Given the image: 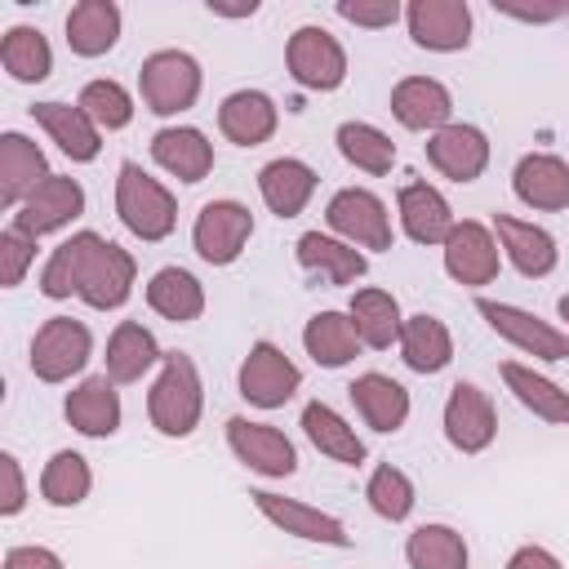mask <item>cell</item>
I'll use <instances>...</instances> for the list:
<instances>
[{
	"mask_svg": "<svg viewBox=\"0 0 569 569\" xmlns=\"http://www.w3.org/2000/svg\"><path fill=\"white\" fill-rule=\"evenodd\" d=\"M93 356V333L71 316H49L31 338V373L40 382H67Z\"/></svg>",
	"mask_w": 569,
	"mask_h": 569,
	"instance_id": "obj_9",
	"label": "cell"
},
{
	"mask_svg": "<svg viewBox=\"0 0 569 569\" xmlns=\"http://www.w3.org/2000/svg\"><path fill=\"white\" fill-rule=\"evenodd\" d=\"M405 560H409V569H467L471 551H467V538L453 525L431 520V525H418L405 538Z\"/></svg>",
	"mask_w": 569,
	"mask_h": 569,
	"instance_id": "obj_39",
	"label": "cell"
},
{
	"mask_svg": "<svg viewBox=\"0 0 569 569\" xmlns=\"http://www.w3.org/2000/svg\"><path fill=\"white\" fill-rule=\"evenodd\" d=\"M200 62L187 49H156L138 67V98L151 116H182L200 98Z\"/></svg>",
	"mask_w": 569,
	"mask_h": 569,
	"instance_id": "obj_4",
	"label": "cell"
},
{
	"mask_svg": "<svg viewBox=\"0 0 569 569\" xmlns=\"http://www.w3.org/2000/svg\"><path fill=\"white\" fill-rule=\"evenodd\" d=\"M89 489H93V471H89V458L76 449H58L40 471V498L49 507H80Z\"/></svg>",
	"mask_w": 569,
	"mask_h": 569,
	"instance_id": "obj_41",
	"label": "cell"
},
{
	"mask_svg": "<svg viewBox=\"0 0 569 569\" xmlns=\"http://www.w3.org/2000/svg\"><path fill=\"white\" fill-rule=\"evenodd\" d=\"M445 253V271L453 284L462 289H480V284H493L498 280V267H502V249H498V236L476 222V218H462L453 222L449 240L440 244Z\"/></svg>",
	"mask_w": 569,
	"mask_h": 569,
	"instance_id": "obj_10",
	"label": "cell"
},
{
	"mask_svg": "<svg viewBox=\"0 0 569 569\" xmlns=\"http://www.w3.org/2000/svg\"><path fill=\"white\" fill-rule=\"evenodd\" d=\"M258 516L271 520L280 533L289 538H302V542H320V547H351V533L338 516L302 502V498H284V493H271V489H253L249 493Z\"/></svg>",
	"mask_w": 569,
	"mask_h": 569,
	"instance_id": "obj_12",
	"label": "cell"
},
{
	"mask_svg": "<svg viewBox=\"0 0 569 569\" xmlns=\"http://www.w3.org/2000/svg\"><path fill=\"white\" fill-rule=\"evenodd\" d=\"M476 311L516 351H525L533 360H569V333L556 329L551 320H542V316H533L516 302H493V298H476Z\"/></svg>",
	"mask_w": 569,
	"mask_h": 569,
	"instance_id": "obj_5",
	"label": "cell"
},
{
	"mask_svg": "<svg viewBox=\"0 0 569 569\" xmlns=\"http://www.w3.org/2000/svg\"><path fill=\"white\" fill-rule=\"evenodd\" d=\"M0 480H4L0 516H18L27 507V480H22V462L13 453H0Z\"/></svg>",
	"mask_w": 569,
	"mask_h": 569,
	"instance_id": "obj_46",
	"label": "cell"
},
{
	"mask_svg": "<svg viewBox=\"0 0 569 569\" xmlns=\"http://www.w3.org/2000/svg\"><path fill=\"white\" fill-rule=\"evenodd\" d=\"M445 440L458 453H485L498 436V409L489 400V391H480L476 382H453L449 400H445Z\"/></svg>",
	"mask_w": 569,
	"mask_h": 569,
	"instance_id": "obj_14",
	"label": "cell"
},
{
	"mask_svg": "<svg viewBox=\"0 0 569 569\" xmlns=\"http://www.w3.org/2000/svg\"><path fill=\"white\" fill-rule=\"evenodd\" d=\"M44 178H49L44 151H40L27 133L4 129V133H0V204H4V209H18Z\"/></svg>",
	"mask_w": 569,
	"mask_h": 569,
	"instance_id": "obj_27",
	"label": "cell"
},
{
	"mask_svg": "<svg viewBox=\"0 0 569 569\" xmlns=\"http://www.w3.org/2000/svg\"><path fill=\"white\" fill-rule=\"evenodd\" d=\"M80 213H84V187H80L76 178H67V173H49V178L13 209V222H9V227H18V231H27L31 240H40V236H49V231L71 227Z\"/></svg>",
	"mask_w": 569,
	"mask_h": 569,
	"instance_id": "obj_13",
	"label": "cell"
},
{
	"mask_svg": "<svg viewBox=\"0 0 569 569\" xmlns=\"http://www.w3.org/2000/svg\"><path fill=\"white\" fill-rule=\"evenodd\" d=\"M302 347L320 369H342L360 351V333L347 311H316L302 329Z\"/></svg>",
	"mask_w": 569,
	"mask_h": 569,
	"instance_id": "obj_37",
	"label": "cell"
},
{
	"mask_svg": "<svg viewBox=\"0 0 569 569\" xmlns=\"http://www.w3.org/2000/svg\"><path fill=\"white\" fill-rule=\"evenodd\" d=\"M116 213H120L124 231L147 240V244L164 240L178 227L173 191L160 178H151L138 160H120V169H116Z\"/></svg>",
	"mask_w": 569,
	"mask_h": 569,
	"instance_id": "obj_3",
	"label": "cell"
},
{
	"mask_svg": "<svg viewBox=\"0 0 569 569\" xmlns=\"http://www.w3.org/2000/svg\"><path fill=\"white\" fill-rule=\"evenodd\" d=\"M133 276H138V262L129 249H120L98 231H76L49 253L40 271V293L53 302L80 298L93 311H116L129 302Z\"/></svg>",
	"mask_w": 569,
	"mask_h": 569,
	"instance_id": "obj_1",
	"label": "cell"
},
{
	"mask_svg": "<svg viewBox=\"0 0 569 569\" xmlns=\"http://www.w3.org/2000/svg\"><path fill=\"white\" fill-rule=\"evenodd\" d=\"M36 124L49 133V142H58V151L76 164L98 160L102 151V129L80 111V102H36L31 107Z\"/></svg>",
	"mask_w": 569,
	"mask_h": 569,
	"instance_id": "obj_25",
	"label": "cell"
},
{
	"mask_svg": "<svg viewBox=\"0 0 569 569\" xmlns=\"http://www.w3.org/2000/svg\"><path fill=\"white\" fill-rule=\"evenodd\" d=\"M62 413H67V422H71L80 436L107 440V436L120 431V413H124V409H120L116 382H111L107 373H89V378H80V382L67 391Z\"/></svg>",
	"mask_w": 569,
	"mask_h": 569,
	"instance_id": "obj_21",
	"label": "cell"
},
{
	"mask_svg": "<svg viewBox=\"0 0 569 569\" xmlns=\"http://www.w3.org/2000/svg\"><path fill=\"white\" fill-rule=\"evenodd\" d=\"M356 333H360V347H373V351H387L391 342H400V329H405V316H400V302L396 293L387 289H356L351 293V307H347Z\"/></svg>",
	"mask_w": 569,
	"mask_h": 569,
	"instance_id": "obj_35",
	"label": "cell"
},
{
	"mask_svg": "<svg viewBox=\"0 0 569 569\" xmlns=\"http://www.w3.org/2000/svg\"><path fill=\"white\" fill-rule=\"evenodd\" d=\"M253 236V213L240 200H209L191 222V249L209 267H231Z\"/></svg>",
	"mask_w": 569,
	"mask_h": 569,
	"instance_id": "obj_7",
	"label": "cell"
},
{
	"mask_svg": "<svg viewBox=\"0 0 569 569\" xmlns=\"http://www.w3.org/2000/svg\"><path fill=\"white\" fill-rule=\"evenodd\" d=\"M276 124H280V111L262 89H236L218 107V129L236 147H262L276 133Z\"/></svg>",
	"mask_w": 569,
	"mask_h": 569,
	"instance_id": "obj_28",
	"label": "cell"
},
{
	"mask_svg": "<svg viewBox=\"0 0 569 569\" xmlns=\"http://www.w3.org/2000/svg\"><path fill=\"white\" fill-rule=\"evenodd\" d=\"M365 502H369V511H373L378 520L400 525V520H409L418 493H413V480H409L400 467L378 462V467L369 471V480H365Z\"/></svg>",
	"mask_w": 569,
	"mask_h": 569,
	"instance_id": "obj_42",
	"label": "cell"
},
{
	"mask_svg": "<svg viewBox=\"0 0 569 569\" xmlns=\"http://www.w3.org/2000/svg\"><path fill=\"white\" fill-rule=\"evenodd\" d=\"M325 222H329V231L338 236V240H347V244H356L360 253L365 249H391V213H387V204L373 196V191H365V187H342V191H333L329 196V204H325Z\"/></svg>",
	"mask_w": 569,
	"mask_h": 569,
	"instance_id": "obj_6",
	"label": "cell"
},
{
	"mask_svg": "<svg viewBox=\"0 0 569 569\" xmlns=\"http://www.w3.org/2000/svg\"><path fill=\"white\" fill-rule=\"evenodd\" d=\"M502 382L507 391L542 422H556V427H569V391L560 382H551L547 373H538L533 365H520V360H507L502 369Z\"/></svg>",
	"mask_w": 569,
	"mask_h": 569,
	"instance_id": "obj_34",
	"label": "cell"
},
{
	"mask_svg": "<svg viewBox=\"0 0 569 569\" xmlns=\"http://www.w3.org/2000/svg\"><path fill=\"white\" fill-rule=\"evenodd\" d=\"M147 307L169 325H191L204 316V284L187 267H160L147 280Z\"/></svg>",
	"mask_w": 569,
	"mask_h": 569,
	"instance_id": "obj_32",
	"label": "cell"
},
{
	"mask_svg": "<svg viewBox=\"0 0 569 569\" xmlns=\"http://www.w3.org/2000/svg\"><path fill=\"white\" fill-rule=\"evenodd\" d=\"M507 569H565V565H560L547 547H533V542H529V547H516V551H511Z\"/></svg>",
	"mask_w": 569,
	"mask_h": 569,
	"instance_id": "obj_49",
	"label": "cell"
},
{
	"mask_svg": "<svg viewBox=\"0 0 569 569\" xmlns=\"http://www.w3.org/2000/svg\"><path fill=\"white\" fill-rule=\"evenodd\" d=\"M293 258H298L302 271L320 276V280L333 284V289L356 284V280L369 271V258H365L356 244H347V240H338V236H325V231H302L298 244H293Z\"/></svg>",
	"mask_w": 569,
	"mask_h": 569,
	"instance_id": "obj_24",
	"label": "cell"
},
{
	"mask_svg": "<svg viewBox=\"0 0 569 569\" xmlns=\"http://www.w3.org/2000/svg\"><path fill=\"white\" fill-rule=\"evenodd\" d=\"M493 9L502 18H516V22H560L569 18V4L565 0H547V4H516V0H493Z\"/></svg>",
	"mask_w": 569,
	"mask_h": 569,
	"instance_id": "obj_47",
	"label": "cell"
},
{
	"mask_svg": "<svg viewBox=\"0 0 569 569\" xmlns=\"http://www.w3.org/2000/svg\"><path fill=\"white\" fill-rule=\"evenodd\" d=\"M391 116L413 133H436L453 124V93L436 76H405L391 89Z\"/></svg>",
	"mask_w": 569,
	"mask_h": 569,
	"instance_id": "obj_20",
	"label": "cell"
},
{
	"mask_svg": "<svg viewBox=\"0 0 569 569\" xmlns=\"http://www.w3.org/2000/svg\"><path fill=\"white\" fill-rule=\"evenodd\" d=\"M427 164L449 182H476L489 169V138L476 124H445L427 138Z\"/></svg>",
	"mask_w": 569,
	"mask_h": 569,
	"instance_id": "obj_17",
	"label": "cell"
},
{
	"mask_svg": "<svg viewBox=\"0 0 569 569\" xmlns=\"http://www.w3.org/2000/svg\"><path fill=\"white\" fill-rule=\"evenodd\" d=\"M333 142H338L342 160H347L351 169H360V173L382 178V173H391V164H396V142H391V133H382V129L369 124V120H342L338 133H333Z\"/></svg>",
	"mask_w": 569,
	"mask_h": 569,
	"instance_id": "obj_38",
	"label": "cell"
},
{
	"mask_svg": "<svg viewBox=\"0 0 569 569\" xmlns=\"http://www.w3.org/2000/svg\"><path fill=\"white\" fill-rule=\"evenodd\" d=\"M302 431H307V440H311L325 458H333V462H342V467H360V462L369 458V449H365V440L356 436V427H351L333 405H325V400H311V405L302 409Z\"/></svg>",
	"mask_w": 569,
	"mask_h": 569,
	"instance_id": "obj_33",
	"label": "cell"
},
{
	"mask_svg": "<svg viewBox=\"0 0 569 569\" xmlns=\"http://www.w3.org/2000/svg\"><path fill=\"white\" fill-rule=\"evenodd\" d=\"M120 40V4L116 0H80L67 13V49L76 58H102Z\"/></svg>",
	"mask_w": 569,
	"mask_h": 569,
	"instance_id": "obj_31",
	"label": "cell"
},
{
	"mask_svg": "<svg viewBox=\"0 0 569 569\" xmlns=\"http://www.w3.org/2000/svg\"><path fill=\"white\" fill-rule=\"evenodd\" d=\"M76 102H80V111H84L102 133H116V129H124V124L133 120V98H129V89H124L120 80H89Z\"/></svg>",
	"mask_w": 569,
	"mask_h": 569,
	"instance_id": "obj_43",
	"label": "cell"
},
{
	"mask_svg": "<svg viewBox=\"0 0 569 569\" xmlns=\"http://www.w3.org/2000/svg\"><path fill=\"white\" fill-rule=\"evenodd\" d=\"M200 413H204V382H200L196 360L187 351H164V365L147 391L151 427L169 440H182L200 427Z\"/></svg>",
	"mask_w": 569,
	"mask_h": 569,
	"instance_id": "obj_2",
	"label": "cell"
},
{
	"mask_svg": "<svg viewBox=\"0 0 569 569\" xmlns=\"http://www.w3.org/2000/svg\"><path fill=\"white\" fill-rule=\"evenodd\" d=\"M405 22L418 49L458 53L471 44V4L467 0H409Z\"/></svg>",
	"mask_w": 569,
	"mask_h": 569,
	"instance_id": "obj_16",
	"label": "cell"
},
{
	"mask_svg": "<svg viewBox=\"0 0 569 569\" xmlns=\"http://www.w3.org/2000/svg\"><path fill=\"white\" fill-rule=\"evenodd\" d=\"M289 76L311 93H333L347 80V49L325 27H298L284 44Z\"/></svg>",
	"mask_w": 569,
	"mask_h": 569,
	"instance_id": "obj_8",
	"label": "cell"
},
{
	"mask_svg": "<svg viewBox=\"0 0 569 569\" xmlns=\"http://www.w3.org/2000/svg\"><path fill=\"white\" fill-rule=\"evenodd\" d=\"M107 378L120 382H142V373H151L156 365H164V351L156 342V333L138 320H120L107 338Z\"/></svg>",
	"mask_w": 569,
	"mask_h": 569,
	"instance_id": "obj_29",
	"label": "cell"
},
{
	"mask_svg": "<svg viewBox=\"0 0 569 569\" xmlns=\"http://www.w3.org/2000/svg\"><path fill=\"white\" fill-rule=\"evenodd\" d=\"M31 262H36V240L27 231H18V227H4L0 231V284L18 289L22 276L31 271Z\"/></svg>",
	"mask_w": 569,
	"mask_h": 569,
	"instance_id": "obj_44",
	"label": "cell"
},
{
	"mask_svg": "<svg viewBox=\"0 0 569 569\" xmlns=\"http://www.w3.org/2000/svg\"><path fill=\"white\" fill-rule=\"evenodd\" d=\"M556 311H560V320H565V333H569V293H560V302H556Z\"/></svg>",
	"mask_w": 569,
	"mask_h": 569,
	"instance_id": "obj_51",
	"label": "cell"
},
{
	"mask_svg": "<svg viewBox=\"0 0 569 569\" xmlns=\"http://www.w3.org/2000/svg\"><path fill=\"white\" fill-rule=\"evenodd\" d=\"M511 191L525 209H538V213L569 209V160H560L551 151L520 156L511 169Z\"/></svg>",
	"mask_w": 569,
	"mask_h": 569,
	"instance_id": "obj_19",
	"label": "cell"
},
{
	"mask_svg": "<svg viewBox=\"0 0 569 569\" xmlns=\"http://www.w3.org/2000/svg\"><path fill=\"white\" fill-rule=\"evenodd\" d=\"M333 13H338L342 22H356V27L382 31V27H391L405 9H400V0H338V4H333Z\"/></svg>",
	"mask_w": 569,
	"mask_h": 569,
	"instance_id": "obj_45",
	"label": "cell"
},
{
	"mask_svg": "<svg viewBox=\"0 0 569 569\" xmlns=\"http://www.w3.org/2000/svg\"><path fill=\"white\" fill-rule=\"evenodd\" d=\"M209 13H218V18H249V13H258V0H249V4H218V0H209Z\"/></svg>",
	"mask_w": 569,
	"mask_h": 569,
	"instance_id": "obj_50",
	"label": "cell"
},
{
	"mask_svg": "<svg viewBox=\"0 0 569 569\" xmlns=\"http://www.w3.org/2000/svg\"><path fill=\"white\" fill-rule=\"evenodd\" d=\"M151 160L178 182H204L213 169V142L196 124H164L151 138Z\"/></svg>",
	"mask_w": 569,
	"mask_h": 569,
	"instance_id": "obj_26",
	"label": "cell"
},
{
	"mask_svg": "<svg viewBox=\"0 0 569 569\" xmlns=\"http://www.w3.org/2000/svg\"><path fill=\"white\" fill-rule=\"evenodd\" d=\"M0 67L18 80V84H40L53 71V49L44 40L40 27H9L0 40Z\"/></svg>",
	"mask_w": 569,
	"mask_h": 569,
	"instance_id": "obj_40",
	"label": "cell"
},
{
	"mask_svg": "<svg viewBox=\"0 0 569 569\" xmlns=\"http://www.w3.org/2000/svg\"><path fill=\"white\" fill-rule=\"evenodd\" d=\"M0 569H67V565H62V556H58V551L27 542V547H9Z\"/></svg>",
	"mask_w": 569,
	"mask_h": 569,
	"instance_id": "obj_48",
	"label": "cell"
},
{
	"mask_svg": "<svg viewBox=\"0 0 569 569\" xmlns=\"http://www.w3.org/2000/svg\"><path fill=\"white\" fill-rule=\"evenodd\" d=\"M316 169L298 156H276L258 169V196L276 218H298L316 196Z\"/></svg>",
	"mask_w": 569,
	"mask_h": 569,
	"instance_id": "obj_23",
	"label": "cell"
},
{
	"mask_svg": "<svg viewBox=\"0 0 569 569\" xmlns=\"http://www.w3.org/2000/svg\"><path fill=\"white\" fill-rule=\"evenodd\" d=\"M227 445H231V453L249 467V471H258V476H271V480H284V476H293L298 471V449H293V440L280 431V427H271V422H253V418H227Z\"/></svg>",
	"mask_w": 569,
	"mask_h": 569,
	"instance_id": "obj_15",
	"label": "cell"
},
{
	"mask_svg": "<svg viewBox=\"0 0 569 569\" xmlns=\"http://www.w3.org/2000/svg\"><path fill=\"white\" fill-rule=\"evenodd\" d=\"M400 360L413 369V373H440L449 360H453V333L445 329L440 316H405V329H400Z\"/></svg>",
	"mask_w": 569,
	"mask_h": 569,
	"instance_id": "obj_36",
	"label": "cell"
},
{
	"mask_svg": "<svg viewBox=\"0 0 569 569\" xmlns=\"http://www.w3.org/2000/svg\"><path fill=\"white\" fill-rule=\"evenodd\" d=\"M298 387H302V369L267 338H258L240 360V396L258 409H280L284 400H293Z\"/></svg>",
	"mask_w": 569,
	"mask_h": 569,
	"instance_id": "obj_11",
	"label": "cell"
},
{
	"mask_svg": "<svg viewBox=\"0 0 569 569\" xmlns=\"http://www.w3.org/2000/svg\"><path fill=\"white\" fill-rule=\"evenodd\" d=\"M493 236H498V249L507 253V262L525 276V280H542L556 271L560 262V249H556V236L538 222H525L516 213H493Z\"/></svg>",
	"mask_w": 569,
	"mask_h": 569,
	"instance_id": "obj_18",
	"label": "cell"
},
{
	"mask_svg": "<svg viewBox=\"0 0 569 569\" xmlns=\"http://www.w3.org/2000/svg\"><path fill=\"white\" fill-rule=\"evenodd\" d=\"M396 213H400V231L413 240V244H445L449 231H453V209L449 200L440 196V187L431 182H405L400 196H396Z\"/></svg>",
	"mask_w": 569,
	"mask_h": 569,
	"instance_id": "obj_22",
	"label": "cell"
},
{
	"mask_svg": "<svg viewBox=\"0 0 569 569\" xmlns=\"http://www.w3.org/2000/svg\"><path fill=\"white\" fill-rule=\"evenodd\" d=\"M347 396H351L356 413L365 418V427H373L382 436H391V431H400L409 422V391L387 373H360L347 387Z\"/></svg>",
	"mask_w": 569,
	"mask_h": 569,
	"instance_id": "obj_30",
	"label": "cell"
}]
</instances>
